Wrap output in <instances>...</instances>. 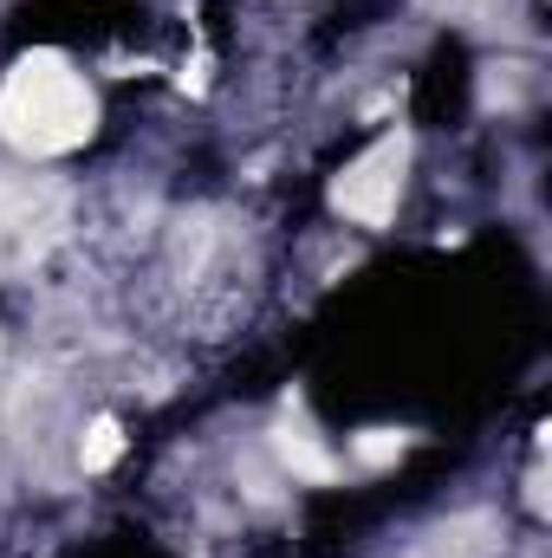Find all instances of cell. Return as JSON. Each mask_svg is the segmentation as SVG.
<instances>
[{
    "label": "cell",
    "instance_id": "1",
    "mask_svg": "<svg viewBox=\"0 0 552 558\" xmlns=\"http://www.w3.org/2000/svg\"><path fill=\"white\" fill-rule=\"evenodd\" d=\"M98 131V98L59 52H26L0 78V137L26 156H65Z\"/></svg>",
    "mask_w": 552,
    "mask_h": 558
},
{
    "label": "cell",
    "instance_id": "2",
    "mask_svg": "<svg viewBox=\"0 0 552 558\" xmlns=\"http://www.w3.org/2000/svg\"><path fill=\"white\" fill-rule=\"evenodd\" d=\"M404 162H410V137H404V131L377 137L351 169H345V175H338V182H332V208L351 215V221H364V228H384V221L397 215Z\"/></svg>",
    "mask_w": 552,
    "mask_h": 558
},
{
    "label": "cell",
    "instance_id": "3",
    "mask_svg": "<svg viewBox=\"0 0 552 558\" xmlns=\"http://www.w3.org/2000/svg\"><path fill=\"white\" fill-rule=\"evenodd\" d=\"M279 454H286V468L305 474V481H338V461H332L305 428H279Z\"/></svg>",
    "mask_w": 552,
    "mask_h": 558
},
{
    "label": "cell",
    "instance_id": "4",
    "mask_svg": "<svg viewBox=\"0 0 552 558\" xmlns=\"http://www.w3.org/2000/svg\"><path fill=\"white\" fill-rule=\"evenodd\" d=\"M118 454H124V428H118V416H98L92 428H85V468L105 474Z\"/></svg>",
    "mask_w": 552,
    "mask_h": 558
},
{
    "label": "cell",
    "instance_id": "5",
    "mask_svg": "<svg viewBox=\"0 0 552 558\" xmlns=\"http://www.w3.org/2000/svg\"><path fill=\"white\" fill-rule=\"evenodd\" d=\"M397 454H404V435H397V428H364V435H358V461L391 468Z\"/></svg>",
    "mask_w": 552,
    "mask_h": 558
}]
</instances>
